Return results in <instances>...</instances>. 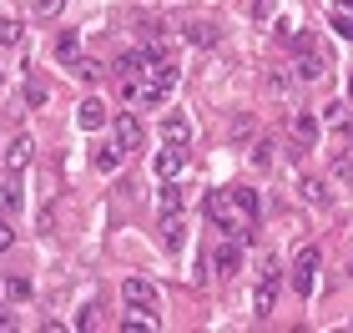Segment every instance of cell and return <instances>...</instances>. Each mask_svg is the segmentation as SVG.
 I'll return each mask as SVG.
<instances>
[{
  "label": "cell",
  "instance_id": "obj_24",
  "mask_svg": "<svg viewBox=\"0 0 353 333\" xmlns=\"http://www.w3.org/2000/svg\"><path fill=\"white\" fill-rule=\"evenodd\" d=\"M263 91H268V97H288V91H293V76L268 71V76H263Z\"/></svg>",
  "mask_w": 353,
  "mask_h": 333
},
{
  "label": "cell",
  "instance_id": "obj_21",
  "mask_svg": "<svg viewBox=\"0 0 353 333\" xmlns=\"http://www.w3.org/2000/svg\"><path fill=\"white\" fill-rule=\"evenodd\" d=\"M71 71L81 76V81H101V76H106V66H101V61H91V56H76Z\"/></svg>",
  "mask_w": 353,
  "mask_h": 333
},
{
  "label": "cell",
  "instance_id": "obj_13",
  "mask_svg": "<svg viewBox=\"0 0 353 333\" xmlns=\"http://www.w3.org/2000/svg\"><path fill=\"white\" fill-rule=\"evenodd\" d=\"M318 132H323V126H318V117H308V111H293V141H298L303 152L318 141Z\"/></svg>",
  "mask_w": 353,
  "mask_h": 333
},
{
  "label": "cell",
  "instance_id": "obj_5",
  "mask_svg": "<svg viewBox=\"0 0 353 333\" xmlns=\"http://www.w3.org/2000/svg\"><path fill=\"white\" fill-rule=\"evenodd\" d=\"M212 268H217V278H222V283H232L237 273H243V243H237V237H228V243L212 252Z\"/></svg>",
  "mask_w": 353,
  "mask_h": 333
},
{
  "label": "cell",
  "instance_id": "obj_27",
  "mask_svg": "<svg viewBox=\"0 0 353 333\" xmlns=\"http://www.w3.org/2000/svg\"><path fill=\"white\" fill-rule=\"evenodd\" d=\"M252 132H258V121H252L248 111H243V117L232 121V141H252Z\"/></svg>",
  "mask_w": 353,
  "mask_h": 333
},
{
  "label": "cell",
  "instance_id": "obj_32",
  "mask_svg": "<svg viewBox=\"0 0 353 333\" xmlns=\"http://www.w3.org/2000/svg\"><path fill=\"white\" fill-rule=\"evenodd\" d=\"M30 6H36V15H61V10H66V0H30Z\"/></svg>",
  "mask_w": 353,
  "mask_h": 333
},
{
  "label": "cell",
  "instance_id": "obj_6",
  "mask_svg": "<svg viewBox=\"0 0 353 333\" xmlns=\"http://www.w3.org/2000/svg\"><path fill=\"white\" fill-rule=\"evenodd\" d=\"M121 298H126V308H137V313H157V288L147 278H126L121 283Z\"/></svg>",
  "mask_w": 353,
  "mask_h": 333
},
{
  "label": "cell",
  "instance_id": "obj_14",
  "mask_svg": "<svg viewBox=\"0 0 353 333\" xmlns=\"http://www.w3.org/2000/svg\"><path fill=\"white\" fill-rule=\"evenodd\" d=\"M182 243H187V222H182V212H167L162 217V248L182 252Z\"/></svg>",
  "mask_w": 353,
  "mask_h": 333
},
{
  "label": "cell",
  "instance_id": "obj_16",
  "mask_svg": "<svg viewBox=\"0 0 353 333\" xmlns=\"http://www.w3.org/2000/svg\"><path fill=\"white\" fill-rule=\"evenodd\" d=\"M162 137L172 141V147H187L192 141V121L187 117H162Z\"/></svg>",
  "mask_w": 353,
  "mask_h": 333
},
{
  "label": "cell",
  "instance_id": "obj_30",
  "mask_svg": "<svg viewBox=\"0 0 353 333\" xmlns=\"http://www.w3.org/2000/svg\"><path fill=\"white\" fill-rule=\"evenodd\" d=\"M152 328H157L152 313H147V319H126V323H121V333H152Z\"/></svg>",
  "mask_w": 353,
  "mask_h": 333
},
{
  "label": "cell",
  "instance_id": "obj_28",
  "mask_svg": "<svg viewBox=\"0 0 353 333\" xmlns=\"http://www.w3.org/2000/svg\"><path fill=\"white\" fill-rule=\"evenodd\" d=\"M252 21H278V0H252Z\"/></svg>",
  "mask_w": 353,
  "mask_h": 333
},
{
  "label": "cell",
  "instance_id": "obj_19",
  "mask_svg": "<svg viewBox=\"0 0 353 333\" xmlns=\"http://www.w3.org/2000/svg\"><path fill=\"white\" fill-rule=\"evenodd\" d=\"M121 157H126V152L117 147V141H106V147H101V152H96V157H91V162H96V172H106V177H111V172H117V167H121Z\"/></svg>",
  "mask_w": 353,
  "mask_h": 333
},
{
  "label": "cell",
  "instance_id": "obj_33",
  "mask_svg": "<svg viewBox=\"0 0 353 333\" xmlns=\"http://www.w3.org/2000/svg\"><path fill=\"white\" fill-rule=\"evenodd\" d=\"M333 177H339V182H353V157H339V162H333Z\"/></svg>",
  "mask_w": 353,
  "mask_h": 333
},
{
  "label": "cell",
  "instance_id": "obj_8",
  "mask_svg": "<svg viewBox=\"0 0 353 333\" xmlns=\"http://www.w3.org/2000/svg\"><path fill=\"white\" fill-rule=\"evenodd\" d=\"M293 76H298L303 86H308V81H323V76H328V56L318 51V46H303V56H298Z\"/></svg>",
  "mask_w": 353,
  "mask_h": 333
},
{
  "label": "cell",
  "instance_id": "obj_39",
  "mask_svg": "<svg viewBox=\"0 0 353 333\" xmlns=\"http://www.w3.org/2000/svg\"><path fill=\"white\" fill-rule=\"evenodd\" d=\"M0 86H6V71H0Z\"/></svg>",
  "mask_w": 353,
  "mask_h": 333
},
{
  "label": "cell",
  "instance_id": "obj_10",
  "mask_svg": "<svg viewBox=\"0 0 353 333\" xmlns=\"http://www.w3.org/2000/svg\"><path fill=\"white\" fill-rule=\"evenodd\" d=\"M30 162H36V141H30V137H15V141H10V147H6V152H0V167H10V172H15V177H21V172H26Z\"/></svg>",
  "mask_w": 353,
  "mask_h": 333
},
{
  "label": "cell",
  "instance_id": "obj_35",
  "mask_svg": "<svg viewBox=\"0 0 353 333\" xmlns=\"http://www.w3.org/2000/svg\"><path fill=\"white\" fill-rule=\"evenodd\" d=\"M323 117H328V126H348V106L339 101V106H328V111H323Z\"/></svg>",
  "mask_w": 353,
  "mask_h": 333
},
{
  "label": "cell",
  "instance_id": "obj_11",
  "mask_svg": "<svg viewBox=\"0 0 353 333\" xmlns=\"http://www.w3.org/2000/svg\"><path fill=\"white\" fill-rule=\"evenodd\" d=\"M228 202L237 208V217H243V222H258V212H263V202H258L252 187H228Z\"/></svg>",
  "mask_w": 353,
  "mask_h": 333
},
{
  "label": "cell",
  "instance_id": "obj_12",
  "mask_svg": "<svg viewBox=\"0 0 353 333\" xmlns=\"http://www.w3.org/2000/svg\"><path fill=\"white\" fill-rule=\"evenodd\" d=\"M76 126H81V132H101V126H106V101L86 97L81 111H76Z\"/></svg>",
  "mask_w": 353,
  "mask_h": 333
},
{
  "label": "cell",
  "instance_id": "obj_40",
  "mask_svg": "<svg viewBox=\"0 0 353 333\" xmlns=\"http://www.w3.org/2000/svg\"><path fill=\"white\" fill-rule=\"evenodd\" d=\"M0 152H6V147H0Z\"/></svg>",
  "mask_w": 353,
  "mask_h": 333
},
{
  "label": "cell",
  "instance_id": "obj_38",
  "mask_svg": "<svg viewBox=\"0 0 353 333\" xmlns=\"http://www.w3.org/2000/svg\"><path fill=\"white\" fill-rule=\"evenodd\" d=\"M348 101H353V71H348Z\"/></svg>",
  "mask_w": 353,
  "mask_h": 333
},
{
  "label": "cell",
  "instance_id": "obj_3",
  "mask_svg": "<svg viewBox=\"0 0 353 333\" xmlns=\"http://www.w3.org/2000/svg\"><path fill=\"white\" fill-rule=\"evenodd\" d=\"M318 268H323V252H318V248L308 243V248H303L298 258H293V273H288V278H293V288H298L303 298H308V293L318 288Z\"/></svg>",
  "mask_w": 353,
  "mask_h": 333
},
{
  "label": "cell",
  "instance_id": "obj_4",
  "mask_svg": "<svg viewBox=\"0 0 353 333\" xmlns=\"http://www.w3.org/2000/svg\"><path fill=\"white\" fill-rule=\"evenodd\" d=\"M111 137H117L121 152H137L141 141H147V126H141L137 111H117V117H111Z\"/></svg>",
  "mask_w": 353,
  "mask_h": 333
},
{
  "label": "cell",
  "instance_id": "obj_18",
  "mask_svg": "<svg viewBox=\"0 0 353 333\" xmlns=\"http://www.w3.org/2000/svg\"><path fill=\"white\" fill-rule=\"evenodd\" d=\"M0 46H6V51H26V26L21 21H0Z\"/></svg>",
  "mask_w": 353,
  "mask_h": 333
},
{
  "label": "cell",
  "instance_id": "obj_29",
  "mask_svg": "<svg viewBox=\"0 0 353 333\" xmlns=\"http://www.w3.org/2000/svg\"><path fill=\"white\" fill-rule=\"evenodd\" d=\"M76 328H86V333H91V328H101V308L86 303V308H81V319H76Z\"/></svg>",
  "mask_w": 353,
  "mask_h": 333
},
{
  "label": "cell",
  "instance_id": "obj_26",
  "mask_svg": "<svg viewBox=\"0 0 353 333\" xmlns=\"http://www.w3.org/2000/svg\"><path fill=\"white\" fill-rule=\"evenodd\" d=\"M182 202H187V197H182V187H176V177H172V182L162 187V212H182Z\"/></svg>",
  "mask_w": 353,
  "mask_h": 333
},
{
  "label": "cell",
  "instance_id": "obj_36",
  "mask_svg": "<svg viewBox=\"0 0 353 333\" xmlns=\"http://www.w3.org/2000/svg\"><path fill=\"white\" fill-rule=\"evenodd\" d=\"M15 248V228H10V217H0V252Z\"/></svg>",
  "mask_w": 353,
  "mask_h": 333
},
{
  "label": "cell",
  "instance_id": "obj_34",
  "mask_svg": "<svg viewBox=\"0 0 353 333\" xmlns=\"http://www.w3.org/2000/svg\"><path fill=\"white\" fill-rule=\"evenodd\" d=\"M26 106H46V86H41V81L26 86Z\"/></svg>",
  "mask_w": 353,
  "mask_h": 333
},
{
  "label": "cell",
  "instance_id": "obj_2",
  "mask_svg": "<svg viewBox=\"0 0 353 333\" xmlns=\"http://www.w3.org/2000/svg\"><path fill=\"white\" fill-rule=\"evenodd\" d=\"M202 208H207V217H212V222H217V228L228 232V237H237V243H248V237H252V222H243V217H237V208L228 202V192H207V202H202Z\"/></svg>",
  "mask_w": 353,
  "mask_h": 333
},
{
  "label": "cell",
  "instance_id": "obj_1",
  "mask_svg": "<svg viewBox=\"0 0 353 333\" xmlns=\"http://www.w3.org/2000/svg\"><path fill=\"white\" fill-rule=\"evenodd\" d=\"M172 91H176V61L172 56H157L147 66V81H141V91H137V106L157 111V106H167Z\"/></svg>",
  "mask_w": 353,
  "mask_h": 333
},
{
  "label": "cell",
  "instance_id": "obj_9",
  "mask_svg": "<svg viewBox=\"0 0 353 333\" xmlns=\"http://www.w3.org/2000/svg\"><path fill=\"white\" fill-rule=\"evenodd\" d=\"M152 172H157V177H162V182L182 177V172H187V152H182V147H172V141H167V147H162V152L152 157Z\"/></svg>",
  "mask_w": 353,
  "mask_h": 333
},
{
  "label": "cell",
  "instance_id": "obj_23",
  "mask_svg": "<svg viewBox=\"0 0 353 333\" xmlns=\"http://www.w3.org/2000/svg\"><path fill=\"white\" fill-rule=\"evenodd\" d=\"M76 56H81V36H76V30H66V36L56 41V61H66V66H71Z\"/></svg>",
  "mask_w": 353,
  "mask_h": 333
},
{
  "label": "cell",
  "instance_id": "obj_37",
  "mask_svg": "<svg viewBox=\"0 0 353 333\" xmlns=\"http://www.w3.org/2000/svg\"><path fill=\"white\" fill-rule=\"evenodd\" d=\"M10 328H15V319H10L6 308H0V333H10Z\"/></svg>",
  "mask_w": 353,
  "mask_h": 333
},
{
  "label": "cell",
  "instance_id": "obj_17",
  "mask_svg": "<svg viewBox=\"0 0 353 333\" xmlns=\"http://www.w3.org/2000/svg\"><path fill=\"white\" fill-rule=\"evenodd\" d=\"M298 197L313 202V208H328V187H323V177H298Z\"/></svg>",
  "mask_w": 353,
  "mask_h": 333
},
{
  "label": "cell",
  "instance_id": "obj_20",
  "mask_svg": "<svg viewBox=\"0 0 353 333\" xmlns=\"http://www.w3.org/2000/svg\"><path fill=\"white\" fill-rule=\"evenodd\" d=\"M328 21H333V30H339L343 41H353V0H343V6H333V15H328Z\"/></svg>",
  "mask_w": 353,
  "mask_h": 333
},
{
  "label": "cell",
  "instance_id": "obj_22",
  "mask_svg": "<svg viewBox=\"0 0 353 333\" xmlns=\"http://www.w3.org/2000/svg\"><path fill=\"white\" fill-rule=\"evenodd\" d=\"M0 288H6V298H10V303H26V298L36 293V288H30V278H21V273H15V278H6Z\"/></svg>",
  "mask_w": 353,
  "mask_h": 333
},
{
  "label": "cell",
  "instance_id": "obj_15",
  "mask_svg": "<svg viewBox=\"0 0 353 333\" xmlns=\"http://www.w3.org/2000/svg\"><path fill=\"white\" fill-rule=\"evenodd\" d=\"M182 36H187L192 46H217V21H187Z\"/></svg>",
  "mask_w": 353,
  "mask_h": 333
},
{
  "label": "cell",
  "instance_id": "obj_25",
  "mask_svg": "<svg viewBox=\"0 0 353 333\" xmlns=\"http://www.w3.org/2000/svg\"><path fill=\"white\" fill-rule=\"evenodd\" d=\"M248 162L258 167V172H268V167H272V141H268V137H263V141H252V157H248Z\"/></svg>",
  "mask_w": 353,
  "mask_h": 333
},
{
  "label": "cell",
  "instance_id": "obj_31",
  "mask_svg": "<svg viewBox=\"0 0 353 333\" xmlns=\"http://www.w3.org/2000/svg\"><path fill=\"white\" fill-rule=\"evenodd\" d=\"M21 202H26L21 182H10V187H6V212H21Z\"/></svg>",
  "mask_w": 353,
  "mask_h": 333
},
{
  "label": "cell",
  "instance_id": "obj_7",
  "mask_svg": "<svg viewBox=\"0 0 353 333\" xmlns=\"http://www.w3.org/2000/svg\"><path fill=\"white\" fill-rule=\"evenodd\" d=\"M278 283H283V268L268 258V268H263V283H258V298H252V308H258L263 319L272 313V303H278Z\"/></svg>",
  "mask_w": 353,
  "mask_h": 333
}]
</instances>
